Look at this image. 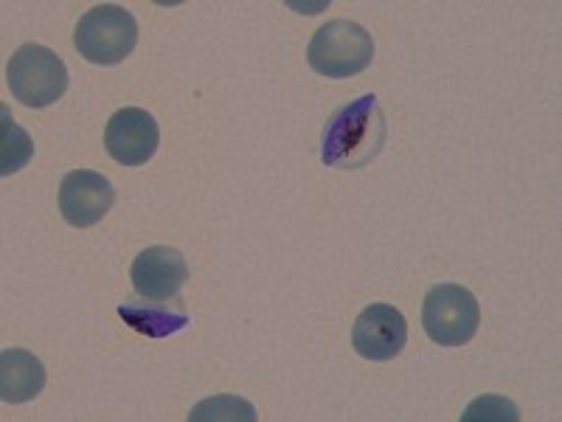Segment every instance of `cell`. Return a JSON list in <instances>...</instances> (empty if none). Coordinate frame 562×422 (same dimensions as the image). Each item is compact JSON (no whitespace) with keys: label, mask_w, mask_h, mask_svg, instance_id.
<instances>
[{"label":"cell","mask_w":562,"mask_h":422,"mask_svg":"<svg viewBox=\"0 0 562 422\" xmlns=\"http://www.w3.org/2000/svg\"><path fill=\"white\" fill-rule=\"evenodd\" d=\"M189 420L200 422V420H245V422H254L256 420V409L243 400V397H234V395H220V397H209L203 403L194 406L189 411Z\"/></svg>","instance_id":"13"},{"label":"cell","mask_w":562,"mask_h":422,"mask_svg":"<svg viewBox=\"0 0 562 422\" xmlns=\"http://www.w3.org/2000/svg\"><path fill=\"white\" fill-rule=\"evenodd\" d=\"M385 115L374 93L344 104L329 119L321 144V158L326 167L360 169L380 155L385 144Z\"/></svg>","instance_id":"1"},{"label":"cell","mask_w":562,"mask_h":422,"mask_svg":"<svg viewBox=\"0 0 562 422\" xmlns=\"http://www.w3.org/2000/svg\"><path fill=\"white\" fill-rule=\"evenodd\" d=\"M0 115H3V122H0V175L9 178V175L20 173L34 158V144L32 135L12 122L9 108L0 110Z\"/></svg>","instance_id":"12"},{"label":"cell","mask_w":562,"mask_h":422,"mask_svg":"<svg viewBox=\"0 0 562 422\" xmlns=\"http://www.w3.org/2000/svg\"><path fill=\"white\" fill-rule=\"evenodd\" d=\"M307 59L321 77H358L360 70L369 68L371 59H374V40L360 23L329 20L310 40Z\"/></svg>","instance_id":"3"},{"label":"cell","mask_w":562,"mask_h":422,"mask_svg":"<svg viewBox=\"0 0 562 422\" xmlns=\"http://www.w3.org/2000/svg\"><path fill=\"white\" fill-rule=\"evenodd\" d=\"M12 97L26 108H48L68 90V68L52 48L37 43L20 45L7 65Z\"/></svg>","instance_id":"4"},{"label":"cell","mask_w":562,"mask_h":422,"mask_svg":"<svg viewBox=\"0 0 562 422\" xmlns=\"http://www.w3.org/2000/svg\"><path fill=\"white\" fill-rule=\"evenodd\" d=\"M138 43V23L124 7L99 3L79 18L74 45L88 63L119 65L133 54Z\"/></svg>","instance_id":"2"},{"label":"cell","mask_w":562,"mask_h":422,"mask_svg":"<svg viewBox=\"0 0 562 422\" xmlns=\"http://www.w3.org/2000/svg\"><path fill=\"white\" fill-rule=\"evenodd\" d=\"M461 420L464 422H473V420H495V422H518L520 420V411L518 406L509 403L506 397H498V395H484L479 397V400H473V403L467 406L464 414H461Z\"/></svg>","instance_id":"14"},{"label":"cell","mask_w":562,"mask_h":422,"mask_svg":"<svg viewBox=\"0 0 562 422\" xmlns=\"http://www.w3.org/2000/svg\"><path fill=\"white\" fill-rule=\"evenodd\" d=\"M130 279H133L135 293L144 296V299H172L189 279V268H186L180 251L167 248V245H153V248L140 251L135 256Z\"/></svg>","instance_id":"9"},{"label":"cell","mask_w":562,"mask_h":422,"mask_svg":"<svg viewBox=\"0 0 562 422\" xmlns=\"http://www.w3.org/2000/svg\"><path fill=\"white\" fill-rule=\"evenodd\" d=\"M45 366L26 349L0 352V400L3 403H29L43 391Z\"/></svg>","instance_id":"10"},{"label":"cell","mask_w":562,"mask_h":422,"mask_svg":"<svg viewBox=\"0 0 562 422\" xmlns=\"http://www.w3.org/2000/svg\"><path fill=\"white\" fill-rule=\"evenodd\" d=\"M355 352L366 360H391L408 344V321L391 304H369L351 330Z\"/></svg>","instance_id":"7"},{"label":"cell","mask_w":562,"mask_h":422,"mask_svg":"<svg viewBox=\"0 0 562 422\" xmlns=\"http://www.w3.org/2000/svg\"><path fill=\"white\" fill-rule=\"evenodd\" d=\"M422 324L434 344L461 346L473 341L481 324V310L475 296L461 285H436L425 296L422 308Z\"/></svg>","instance_id":"5"},{"label":"cell","mask_w":562,"mask_h":422,"mask_svg":"<svg viewBox=\"0 0 562 422\" xmlns=\"http://www.w3.org/2000/svg\"><path fill=\"white\" fill-rule=\"evenodd\" d=\"M119 315L124 324H130L135 333L147 335V338H169V335L180 333L189 326V315L183 310H169L164 304H122Z\"/></svg>","instance_id":"11"},{"label":"cell","mask_w":562,"mask_h":422,"mask_svg":"<svg viewBox=\"0 0 562 422\" xmlns=\"http://www.w3.org/2000/svg\"><path fill=\"white\" fill-rule=\"evenodd\" d=\"M160 144V127L153 113L140 108H124L110 115L104 130V149L113 160L124 167H140L147 164Z\"/></svg>","instance_id":"6"},{"label":"cell","mask_w":562,"mask_h":422,"mask_svg":"<svg viewBox=\"0 0 562 422\" xmlns=\"http://www.w3.org/2000/svg\"><path fill=\"white\" fill-rule=\"evenodd\" d=\"M115 189L102 173L74 169L59 184V211L70 225L90 229L113 209Z\"/></svg>","instance_id":"8"}]
</instances>
